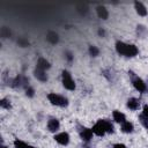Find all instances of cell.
<instances>
[{
	"instance_id": "5",
	"label": "cell",
	"mask_w": 148,
	"mask_h": 148,
	"mask_svg": "<svg viewBox=\"0 0 148 148\" xmlns=\"http://www.w3.org/2000/svg\"><path fill=\"white\" fill-rule=\"evenodd\" d=\"M92 133L97 136H104L106 134V128H105V123H104V119H99L92 127Z\"/></svg>"
},
{
	"instance_id": "21",
	"label": "cell",
	"mask_w": 148,
	"mask_h": 148,
	"mask_svg": "<svg viewBox=\"0 0 148 148\" xmlns=\"http://www.w3.org/2000/svg\"><path fill=\"white\" fill-rule=\"evenodd\" d=\"M0 106H1L2 109H9V108H10V101H8V99H6V98H2V99L0 101Z\"/></svg>"
},
{
	"instance_id": "29",
	"label": "cell",
	"mask_w": 148,
	"mask_h": 148,
	"mask_svg": "<svg viewBox=\"0 0 148 148\" xmlns=\"http://www.w3.org/2000/svg\"><path fill=\"white\" fill-rule=\"evenodd\" d=\"M1 148H8V147H6V146H2V147H1Z\"/></svg>"
},
{
	"instance_id": "27",
	"label": "cell",
	"mask_w": 148,
	"mask_h": 148,
	"mask_svg": "<svg viewBox=\"0 0 148 148\" xmlns=\"http://www.w3.org/2000/svg\"><path fill=\"white\" fill-rule=\"evenodd\" d=\"M98 35L104 37V36H105V30H104L103 28H99V29H98Z\"/></svg>"
},
{
	"instance_id": "20",
	"label": "cell",
	"mask_w": 148,
	"mask_h": 148,
	"mask_svg": "<svg viewBox=\"0 0 148 148\" xmlns=\"http://www.w3.org/2000/svg\"><path fill=\"white\" fill-rule=\"evenodd\" d=\"M139 120H140V123H141V125L148 131V118L146 117V116H143L142 113L139 116Z\"/></svg>"
},
{
	"instance_id": "26",
	"label": "cell",
	"mask_w": 148,
	"mask_h": 148,
	"mask_svg": "<svg viewBox=\"0 0 148 148\" xmlns=\"http://www.w3.org/2000/svg\"><path fill=\"white\" fill-rule=\"evenodd\" d=\"M112 148H127L124 143H114L113 146H112Z\"/></svg>"
},
{
	"instance_id": "9",
	"label": "cell",
	"mask_w": 148,
	"mask_h": 148,
	"mask_svg": "<svg viewBox=\"0 0 148 148\" xmlns=\"http://www.w3.org/2000/svg\"><path fill=\"white\" fill-rule=\"evenodd\" d=\"M134 8H135V12H136L140 16H146V15L148 14V10H147L146 6H145L142 2H140V1H135V2H134Z\"/></svg>"
},
{
	"instance_id": "12",
	"label": "cell",
	"mask_w": 148,
	"mask_h": 148,
	"mask_svg": "<svg viewBox=\"0 0 148 148\" xmlns=\"http://www.w3.org/2000/svg\"><path fill=\"white\" fill-rule=\"evenodd\" d=\"M126 106H127L130 110L135 111V110L139 109V106H140V102H139V99H136V98H134V97H131V98L127 99Z\"/></svg>"
},
{
	"instance_id": "6",
	"label": "cell",
	"mask_w": 148,
	"mask_h": 148,
	"mask_svg": "<svg viewBox=\"0 0 148 148\" xmlns=\"http://www.w3.org/2000/svg\"><path fill=\"white\" fill-rule=\"evenodd\" d=\"M79 134H80V138L84 141V142H90L91 139H92V130L91 128H88L86 126H82L80 130H79Z\"/></svg>"
},
{
	"instance_id": "3",
	"label": "cell",
	"mask_w": 148,
	"mask_h": 148,
	"mask_svg": "<svg viewBox=\"0 0 148 148\" xmlns=\"http://www.w3.org/2000/svg\"><path fill=\"white\" fill-rule=\"evenodd\" d=\"M61 82H62V86L65 87V89H67V90L73 91V90H75V88H76L75 81L73 80L71 73H69L68 71H66V69H64V71L61 72Z\"/></svg>"
},
{
	"instance_id": "10",
	"label": "cell",
	"mask_w": 148,
	"mask_h": 148,
	"mask_svg": "<svg viewBox=\"0 0 148 148\" xmlns=\"http://www.w3.org/2000/svg\"><path fill=\"white\" fill-rule=\"evenodd\" d=\"M34 75H35V77H36L38 81H40V82H46L47 79H49L46 72L43 71V69H39V68H35V71H34Z\"/></svg>"
},
{
	"instance_id": "4",
	"label": "cell",
	"mask_w": 148,
	"mask_h": 148,
	"mask_svg": "<svg viewBox=\"0 0 148 148\" xmlns=\"http://www.w3.org/2000/svg\"><path fill=\"white\" fill-rule=\"evenodd\" d=\"M132 84H133V87H134L139 92L145 94V92L148 91V84H147L141 77H139V76H133V79H132Z\"/></svg>"
},
{
	"instance_id": "24",
	"label": "cell",
	"mask_w": 148,
	"mask_h": 148,
	"mask_svg": "<svg viewBox=\"0 0 148 148\" xmlns=\"http://www.w3.org/2000/svg\"><path fill=\"white\" fill-rule=\"evenodd\" d=\"M65 54H66V59L68 60V61H72L73 59H74V57H73V54L69 52V51H67V52H65Z\"/></svg>"
},
{
	"instance_id": "1",
	"label": "cell",
	"mask_w": 148,
	"mask_h": 148,
	"mask_svg": "<svg viewBox=\"0 0 148 148\" xmlns=\"http://www.w3.org/2000/svg\"><path fill=\"white\" fill-rule=\"evenodd\" d=\"M116 51H117L118 54L125 56V57H128V58L135 57L139 53V50L134 44H127V43L121 42V40L116 42Z\"/></svg>"
},
{
	"instance_id": "22",
	"label": "cell",
	"mask_w": 148,
	"mask_h": 148,
	"mask_svg": "<svg viewBox=\"0 0 148 148\" xmlns=\"http://www.w3.org/2000/svg\"><path fill=\"white\" fill-rule=\"evenodd\" d=\"M25 95H27L28 97H34V95H35V90H34V88H31V87L25 88Z\"/></svg>"
},
{
	"instance_id": "23",
	"label": "cell",
	"mask_w": 148,
	"mask_h": 148,
	"mask_svg": "<svg viewBox=\"0 0 148 148\" xmlns=\"http://www.w3.org/2000/svg\"><path fill=\"white\" fill-rule=\"evenodd\" d=\"M17 43H18L22 47H25V46L29 45V42H28L27 39H23V38H18V39H17Z\"/></svg>"
},
{
	"instance_id": "25",
	"label": "cell",
	"mask_w": 148,
	"mask_h": 148,
	"mask_svg": "<svg viewBox=\"0 0 148 148\" xmlns=\"http://www.w3.org/2000/svg\"><path fill=\"white\" fill-rule=\"evenodd\" d=\"M142 114L148 118V105H145V106H143V109H142Z\"/></svg>"
},
{
	"instance_id": "17",
	"label": "cell",
	"mask_w": 148,
	"mask_h": 148,
	"mask_svg": "<svg viewBox=\"0 0 148 148\" xmlns=\"http://www.w3.org/2000/svg\"><path fill=\"white\" fill-rule=\"evenodd\" d=\"M104 123H105V128H106V133H113L114 132V127H113V124L108 120V119H104Z\"/></svg>"
},
{
	"instance_id": "13",
	"label": "cell",
	"mask_w": 148,
	"mask_h": 148,
	"mask_svg": "<svg viewBox=\"0 0 148 148\" xmlns=\"http://www.w3.org/2000/svg\"><path fill=\"white\" fill-rule=\"evenodd\" d=\"M112 117H113V120H114L116 123L123 124L124 121H126V117H125V114H124L123 112L118 111V110H114V111L112 112Z\"/></svg>"
},
{
	"instance_id": "28",
	"label": "cell",
	"mask_w": 148,
	"mask_h": 148,
	"mask_svg": "<svg viewBox=\"0 0 148 148\" xmlns=\"http://www.w3.org/2000/svg\"><path fill=\"white\" fill-rule=\"evenodd\" d=\"M28 148H36V147H34V146H30V145H28Z\"/></svg>"
},
{
	"instance_id": "16",
	"label": "cell",
	"mask_w": 148,
	"mask_h": 148,
	"mask_svg": "<svg viewBox=\"0 0 148 148\" xmlns=\"http://www.w3.org/2000/svg\"><path fill=\"white\" fill-rule=\"evenodd\" d=\"M133 130H134V125H133L131 121L126 120V121H124V123L121 124V131H123L124 133H132Z\"/></svg>"
},
{
	"instance_id": "7",
	"label": "cell",
	"mask_w": 148,
	"mask_h": 148,
	"mask_svg": "<svg viewBox=\"0 0 148 148\" xmlns=\"http://www.w3.org/2000/svg\"><path fill=\"white\" fill-rule=\"evenodd\" d=\"M69 134L67 132H60V133H57L54 135V140L61 145V146H67L69 143Z\"/></svg>"
},
{
	"instance_id": "11",
	"label": "cell",
	"mask_w": 148,
	"mask_h": 148,
	"mask_svg": "<svg viewBox=\"0 0 148 148\" xmlns=\"http://www.w3.org/2000/svg\"><path fill=\"white\" fill-rule=\"evenodd\" d=\"M51 67V64L49 60H46L45 58H39L37 60V64H36V68H39V69H43L46 72V69H49Z\"/></svg>"
},
{
	"instance_id": "2",
	"label": "cell",
	"mask_w": 148,
	"mask_h": 148,
	"mask_svg": "<svg viewBox=\"0 0 148 148\" xmlns=\"http://www.w3.org/2000/svg\"><path fill=\"white\" fill-rule=\"evenodd\" d=\"M46 97H47L49 102L52 105L60 106V108H65V106L68 105V99L62 95H59V94H56V92H50V94H47Z\"/></svg>"
},
{
	"instance_id": "19",
	"label": "cell",
	"mask_w": 148,
	"mask_h": 148,
	"mask_svg": "<svg viewBox=\"0 0 148 148\" xmlns=\"http://www.w3.org/2000/svg\"><path fill=\"white\" fill-rule=\"evenodd\" d=\"M89 54H90L91 57H97V56L99 54L98 47L95 46V45H90V46H89Z\"/></svg>"
},
{
	"instance_id": "8",
	"label": "cell",
	"mask_w": 148,
	"mask_h": 148,
	"mask_svg": "<svg viewBox=\"0 0 148 148\" xmlns=\"http://www.w3.org/2000/svg\"><path fill=\"white\" fill-rule=\"evenodd\" d=\"M59 128H60V123H59V120H58L57 118H51V119H49V121H47V130H49L50 132L56 133Z\"/></svg>"
},
{
	"instance_id": "15",
	"label": "cell",
	"mask_w": 148,
	"mask_h": 148,
	"mask_svg": "<svg viewBox=\"0 0 148 148\" xmlns=\"http://www.w3.org/2000/svg\"><path fill=\"white\" fill-rule=\"evenodd\" d=\"M46 39H47V42L51 43V44H57V43L59 42V36H58V34L54 32V31H49L47 35H46Z\"/></svg>"
},
{
	"instance_id": "30",
	"label": "cell",
	"mask_w": 148,
	"mask_h": 148,
	"mask_svg": "<svg viewBox=\"0 0 148 148\" xmlns=\"http://www.w3.org/2000/svg\"><path fill=\"white\" fill-rule=\"evenodd\" d=\"M147 83H148V82H147Z\"/></svg>"
},
{
	"instance_id": "18",
	"label": "cell",
	"mask_w": 148,
	"mask_h": 148,
	"mask_svg": "<svg viewBox=\"0 0 148 148\" xmlns=\"http://www.w3.org/2000/svg\"><path fill=\"white\" fill-rule=\"evenodd\" d=\"M14 147L15 148H28V145L20 139H15L14 140Z\"/></svg>"
},
{
	"instance_id": "14",
	"label": "cell",
	"mask_w": 148,
	"mask_h": 148,
	"mask_svg": "<svg viewBox=\"0 0 148 148\" xmlns=\"http://www.w3.org/2000/svg\"><path fill=\"white\" fill-rule=\"evenodd\" d=\"M96 13H97V16L99 18H103V20H106L109 17V12L108 9L104 7V6H98L96 8Z\"/></svg>"
}]
</instances>
